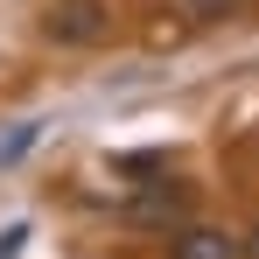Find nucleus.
<instances>
[{"label":"nucleus","mask_w":259,"mask_h":259,"mask_svg":"<svg viewBox=\"0 0 259 259\" xmlns=\"http://www.w3.org/2000/svg\"><path fill=\"white\" fill-rule=\"evenodd\" d=\"M133 224H182L189 217V189H147V196H133L126 203Z\"/></svg>","instance_id":"obj_2"},{"label":"nucleus","mask_w":259,"mask_h":259,"mask_svg":"<svg viewBox=\"0 0 259 259\" xmlns=\"http://www.w3.org/2000/svg\"><path fill=\"white\" fill-rule=\"evenodd\" d=\"M161 168H168L161 154H119L112 161V175H161Z\"/></svg>","instance_id":"obj_5"},{"label":"nucleus","mask_w":259,"mask_h":259,"mask_svg":"<svg viewBox=\"0 0 259 259\" xmlns=\"http://www.w3.org/2000/svg\"><path fill=\"white\" fill-rule=\"evenodd\" d=\"M21 245H28V224H7L0 231V259H21Z\"/></svg>","instance_id":"obj_7"},{"label":"nucleus","mask_w":259,"mask_h":259,"mask_svg":"<svg viewBox=\"0 0 259 259\" xmlns=\"http://www.w3.org/2000/svg\"><path fill=\"white\" fill-rule=\"evenodd\" d=\"M245 252H252V259H259V231H252V245H245Z\"/></svg>","instance_id":"obj_8"},{"label":"nucleus","mask_w":259,"mask_h":259,"mask_svg":"<svg viewBox=\"0 0 259 259\" xmlns=\"http://www.w3.org/2000/svg\"><path fill=\"white\" fill-rule=\"evenodd\" d=\"M35 133H42V119H21L14 133H0V161H21V154L35 147Z\"/></svg>","instance_id":"obj_4"},{"label":"nucleus","mask_w":259,"mask_h":259,"mask_svg":"<svg viewBox=\"0 0 259 259\" xmlns=\"http://www.w3.org/2000/svg\"><path fill=\"white\" fill-rule=\"evenodd\" d=\"M182 7H189V14H196V21H217V14H231V7H238V0H182Z\"/></svg>","instance_id":"obj_6"},{"label":"nucleus","mask_w":259,"mask_h":259,"mask_svg":"<svg viewBox=\"0 0 259 259\" xmlns=\"http://www.w3.org/2000/svg\"><path fill=\"white\" fill-rule=\"evenodd\" d=\"M168 259H238V238L189 224V231H175V252H168Z\"/></svg>","instance_id":"obj_3"},{"label":"nucleus","mask_w":259,"mask_h":259,"mask_svg":"<svg viewBox=\"0 0 259 259\" xmlns=\"http://www.w3.org/2000/svg\"><path fill=\"white\" fill-rule=\"evenodd\" d=\"M42 35L63 42V49H91V42L112 35V7H105V0H49Z\"/></svg>","instance_id":"obj_1"}]
</instances>
